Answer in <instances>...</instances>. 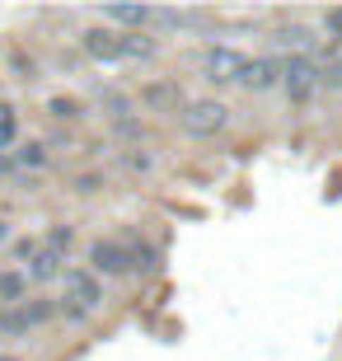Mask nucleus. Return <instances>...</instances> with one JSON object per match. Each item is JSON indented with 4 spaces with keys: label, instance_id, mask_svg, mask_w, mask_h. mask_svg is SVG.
Instances as JSON below:
<instances>
[{
    "label": "nucleus",
    "instance_id": "f257e3e1",
    "mask_svg": "<svg viewBox=\"0 0 342 361\" xmlns=\"http://www.w3.org/2000/svg\"><path fill=\"white\" fill-rule=\"evenodd\" d=\"M66 295H61V314H66V324H85L94 314V310L104 305V286H99V277H94L90 268H66Z\"/></svg>",
    "mask_w": 342,
    "mask_h": 361
},
{
    "label": "nucleus",
    "instance_id": "f03ea898",
    "mask_svg": "<svg viewBox=\"0 0 342 361\" xmlns=\"http://www.w3.org/2000/svg\"><path fill=\"white\" fill-rule=\"evenodd\" d=\"M178 122H183V132H188V136L211 141L216 132H225V127H230V108L216 104V99H188L183 113H178Z\"/></svg>",
    "mask_w": 342,
    "mask_h": 361
},
{
    "label": "nucleus",
    "instance_id": "7ed1b4c3",
    "mask_svg": "<svg viewBox=\"0 0 342 361\" xmlns=\"http://www.w3.org/2000/svg\"><path fill=\"white\" fill-rule=\"evenodd\" d=\"M319 85H324V75H319V66L305 52H291L286 61H281V90H286L291 104H310V94H314Z\"/></svg>",
    "mask_w": 342,
    "mask_h": 361
},
{
    "label": "nucleus",
    "instance_id": "20e7f679",
    "mask_svg": "<svg viewBox=\"0 0 342 361\" xmlns=\"http://www.w3.org/2000/svg\"><path fill=\"white\" fill-rule=\"evenodd\" d=\"M244 61H249V56L239 52V47H225V42H211V47H202V56H197L202 75H207L211 85H239Z\"/></svg>",
    "mask_w": 342,
    "mask_h": 361
},
{
    "label": "nucleus",
    "instance_id": "39448f33",
    "mask_svg": "<svg viewBox=\"0 0 342 361\" xmlns=\"http://www.w3.org/2000/svg\"><path fill=\"white\" fill-rule=\"evenodd\" d=\"M90 272L94 277H127V272H136L127 240H94L90 244Z\"/></svg>",
    "mask_w": 342,
    "mask_h": 361
},
{
    "label": "nucleus",
    "instance_id": "423d86ee",
    "mask_svg": "<svg viewBox=\"0 0 342 361\" xmlns=\"http://www.w3.org/2000/svg\"><path fill=\"white\" fill-rule=\"evenodd\" d=\"M56 314H61V310H56L52 300H24V305H14V310H5V314H0V334L19 338V334H28V329L52 324Z\"/></svg>",
    "mask_w": 342,
    "mask_h": 361
},
{
    "label": "nucleus",
    "instance_id": "0eeeda50",
    "mask_svg": "<svg viewBox=\"0 0 342 361\" xmlns=\"http://www.w3.org/2000/svg\"><path fill=\"white\" fill-rule=\"evenodd\" d=\"M80 42L94 61H122L127 56V33H113V28H85Z\"/></svg>",
    "mask_w": 342,
    "mask_h": 361
},
{
    "label": "nucleus",
    "instance_id": "6e6552de",
    "mask_svg": "<svg viewBox=\"0 0 342 361\" xmlns=\"http://www.w3.org/2000/svg\"><path fill=\"white\" fill-rule=\"evenodd\" d=\"M239 85L253 94L272 90V85H281V61L276 56H253V61H244V71H239Z\"/></svg>",
    "mask_w": 342,
    "mask_h": 361
},
{
    "label": "nucleus",
    "instance_id": "1a4fd4ad",
    "mask_svg": "<svg viewBox=\"0 0 342 361\" xmlns=\"http://www.w3.org/2000/svg\"><path fill=\"white\" fill-rule=\"evenodd\" d=\"M61 263H66V254H56V249H47V244H42L38 258H33L24 272H28V281H56V277H66V268H61Z\"/></svg>",
    "mask_w": 342,
    "mask_h": 361
},
{
    "label": "nucleus",
    "instance_id": "9d476101",
    "mask_svg": "<svg viewBox=\"0 0 342 361\" xmlns=\"http://www.w3.org/2000/svg\"><path fill=\"white\" fill-rule=\"evenodd\" d=\"M104 19L108 24H127V28H141L155 19V10H145V5H104Z\"/></svg>",
    "mask_w": 342,
    "mask_h": 361
},
{
    "label": "nucleus",
    "instance_id": "9b49d317",
    "mask_svg": "<svg viewBox=\"0 0 342 361\" xmlns=\"http://www.w3.org/2000/svg\"><path fill=\"white\" fill-rule=\"evenodd\" d=\"M127 249H132L136 272H155V268H159V254H155V244H150V240H136V235H127Z\"/></svg>",
    "mask_w": 342,
    "mask_h": 361
},
{
    "label": "nucleus",
    "instance_id": "f8f14e48",
    "mask_svg": "<svg viewBox=\"0 0 342 361\" xmlns=\"http://www.w3.org/2000/svg\"><path fill=\"white\" fill-rule=\"evenodd\" d=\"M24 291H28V272H0V300L24 305Z\"/></svg>",
    "mask_w": 342,
    "mask_h": 361
},
{
    "label": "nucleus",
    "instance_id": "ddd939ff",
    "mask_svg": "<svg viewBox=\"0 0 342 361\" xmlns=\"http://www.w3.org/2000/svg\"><path fill=\"white\" fill-rule=\"evenodd\" d=\"M19 141V113L10 104H0V150H10Z\"/></svg>",
    "mask_w": 342,
    "mask_h": 361
},
{
    "label": "nucleus",
    "instance_id": "4468645a",
    "mask_svg": "<svg viewBox=\"0 0 342 361\" xmlns=\"http://www.w3.org/2000/svg\"><path fill=\"white\" fill-rule=\"evenodd\" d=\"M14 164H19V169H42V164H47V150L24 146V150H14Z\"/></svg>",
    "mask_w": 342,
    "mask_h": 361
},
{
    "label": "nucleus",
    "instance_id": "2eb2a0df",
    "mask_svg": "<svg viewBox=\"0 0 342 361\" xmlns=\"http://www.w3.org/2000/svg\"><path fill=\"white\" fill-rule=\"evenodd\" d=\"M71 244H75V230H71V226H52V230H47V249H56V254H66Z\"/></svg>",
    "mask_w": 342,
    "mask_h": 361
},
{
    "label": "nucleus",
    "instance_id": "dca6fc26",
    "mask_svg": "<svg viewBox=\"0 0 342 361\" xmlns=\"http://www.w3.org/2000/svg\"><path fill=\"white\" fill-rule=\"evenodd\" d=\"M104 108H108V118H118V122H127V113H132V104H127L122 94H113V90L104 94Z\"/></svg>",
    "mask_w": 342,
    "mask_h": 361
},
{
    "label": "nucleus",
    "instance_id": "f3484780",
    "mask_svg": "<svg viewBox=\"0 0 342 361\" xmlns=\"http://www.w3.org/2000/svg\"><path fill=\"white\" fill-rule=\"evenodd\" d=\"M127 56H141L145 61V56H155V42L141 38V33H127Z\"/></svg>",
    "mask_w": 342,
    "mask_h": 361
},
{
    "label": "nucleus",
    "instance_id": "a211bd4d",
    "mask_svg": "<svg viewBox=\"0 0 342 361\" xmlns=\"http://www.w3.org/2000/svg\"><path fill=\"white\" fill-rule=\"evenodd\" d=\"M47 113H52V118H61V122H71V118H80V104H75V99H52V104H47Z\"/></svg>",
    "mask_w": 342,
    "mask_h": 361
},
{
    "label": "nucleus",
    "instance_id": "6ab92c4d",
    "mask_svg": "<svg viewBox=\"0 0 342 361\" xmlns=\"http://www.w3.org/2000/svg\"><path fill=\"white\" fill-rule=\"evenodd\" d=\"M145 99H150V104H164V99H183V94L169 90V85H150V90H145Z\"/></svg>",
    "mask_w": 342,
    "mask_h": 361
},
{
    "label": "nucleus",
    "instance_id": "aec40b11",
    "mask_svg": "<svg viewBox=\"0 0 342 361\" xmlns=\"http://www.w3.org/2000/svg\"><path fill=\"white\" fill-rule=\"evenodd\" d=\"M324 85H329V90H342V56L333 61L329 71H324Z\"/></svg>",
    "mask_w": 342,
    "mask_h": 361
},
{
    "label": "nucleus",
    "instance_id": "412c9836",
    "mask_svg": "<svg viewBox=\"0 0 342 361\" xmlns=\"http://www.w3.org/2000/svg\"><path fill=\"white\" fill-rule=\"evenodd\" d=\"M324 24H329L333 38H342V10H329V19H324Z\"/></svg>",
    "mask_w": 342,
    "mask_h": 361
},
{
    "label": "nucleus",
    "instance_id": "4be33fe9",
    "mask_svg": "<svg viewBox=\"0 0 342 361\" xmlns=\"http://www.w3.org/2000/svg\"><path fill=\"white\" fill-rule=\"evenodd\" d=\"M127 169H150V155H127Z\"/></svg>",
    "mask_w": 342,
    "mask_h": 361
},
{
    "label": "nucleus",
    "instance_id": "5701e85b",
    "mask_svg": "<svg viewBox=\"0 0 342 361\" xmlns=\"http://www.w3.org/2000/svg\"><path fill=\"white\" fill-rule=\"evenodd\" d=\"M10 169H14V160H10V155H0V174H10Z\"/></svg>",
    "mask_w": 342,
    "mask_h": 361
},
{
    "label": "nucleus",
    "instance_id": "b1692460",
    "mask_svg": "<svg viewBox=\"0 0 342 361\" xmlns=\"http://www.w3.org/2000/svg\"><path fill=\"white\" fill-rule=\"evenodd\" d=\"M5 240H10V226H5V221H0V244H5Z\"/></svg>",
    "mask_w": 342,
    "mask_h": 361
},
{
    "label": "nucleus",
    "instance_id": "393cba45",
    "mask_svg": "<svg viewBox=\"0 0 342 361\" xmlns=\"http://www.w3.org/2000/svg\"><path fill=\"white\" fill-rule=\"evenodd\" d=\"M0 361H19V357H10V352H0Z\"/></svg>",
    "mask_w": 342,
    "mask_h": 361
}]
</instances>
